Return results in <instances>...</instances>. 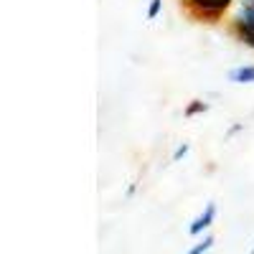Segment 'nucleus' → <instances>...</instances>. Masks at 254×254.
I'll return each mask as SVG.
<instances>
[{
  "mask_svg": "<svg viewBox=\"0 0 254 254\" xmlns=\"http://www.w3.org/2000/svg\"><path fill=\"white\" fill-rule=\"evenodd\" d=\"M226 33L254 51V0H237L224 20Z\"/></svg>",
  "mask_w": 254,
  "mask_h": 254,
  "instance_id": "1",
  "label": "nucleus"
},
{
  "mask_svg": "<svg viewBox=\"0 0 254 254\" xmlns=\"http://www.w3.org/2000/svg\"><path fill=\"white\" fill-rule=\"evenodd\" d=\"M237 0H181V8L188 20L203 26H219L226 20Z\"/></svg>",
  "mask_w": 254,
  "mask_h": 254,
  "instance_id": "2",
  "label": "nucleus"
},
{
  "mask_svg": "<svg viewBox=\"0 0 254 254\" xmlns=\"http://www.w3.org/2000/svg\"><path fill=\"white\" fill-rule=\"evenodd\" d=\"M214 216H216V203L211 201V203H206V208L201 211V214H198L193 221H190V226H188V234H190V237H198V234H203V229H208V226H211Z\"/></svg>",
  "mask_w": 254,
  "mask_h": 254,
  "instance_id": "3",
  "label": "nucleus"
},
{
  "mask_svg": "<svg viewBox=\"0 0 254 254\" xmlns=\"http://www.w3.org/2000/svg\"><path fill=\"white\" fill-rule=\"evenodd\" d=\"M229 81L234 84H254V64H242V66L229 71Z\"/></svg>",
  "mask_w": 254,
  "mask_h": 254,
  "instance_id": "4",
  "label": "nucleus"
},
{
  "mask_svg": "<svg viewBox=\"0 0 254 254\" xmlns=\"http://www.w3.org/2000/svg\"><path fill=\"white\" fill-rule=\"evenodd\" d=\"M203 112H208V102H203V99H190V102L186 104V110H183V117L190 120V117H198V115H203Z\"/></svg>",
  "mask_w": 254,
  "mask_h": 254,
  "instance_id": "5",
  "label": "nucleus"
},
{
  "mask_svg": "<svg viewBox=\"0 0 254 254\" xmlns=\"http://www.w3.org/2000/svg\"><path fill=\"white\" fill-rule=\"evenodd\" d=\"M160 10H163V0H150V5H147V20H155L158 15H160Z\"/></svg>",
  "mask_w": 254,
  "mask_h": 254,
  "instance_id": "6",
  "label": "nucleus"
},
{
  "mask_svg": "<svg viewBox=\"0 0 254 254\" xmlns=\"http://www.w3.org/2000/svg\"><path fill=\"white\" fill-rule=\"evenodd\" d=\"M211 244H214V237H203V242L196 244L193 249H188V254H206L211 249Z\"/></svg>",
  "mask_w": 254,
  "mask_h": 254,
  "instance_id": "7",
  "label": "nucleus"
},
{
  "mask_svg": "<svg viewBox=\"0 0 254 254\" xmlns=\"http://www.w3.org/2000/svg\"><path fill=\"white\" fill-rule=\"evenodd\" d=\"M188 150H190V145H188V142H181V145L176 147V150H173V158H171V160H173V163H178L181 158H186V155H188Z\"/></svg>",
  "mask_w": 254,
  "mask_h": 254,
  "instance_id": "8",
  "label": "nucleus"
},
{
  "mask_svg": "<svg viewBox=\"0 0 254 254\" xmlns=\"http://www.w3.org/2000/svg\"><path fill=\"white\" fill-rule=\"evenodd\" d=\"M249 254H254V249H252V252H249Z\"/></svg>",
  "mask_w": 254,
  "mask_h": 254,
  "instance_id": "9",
  "label": "nucleus"
}]
</instances>
